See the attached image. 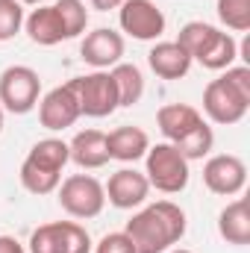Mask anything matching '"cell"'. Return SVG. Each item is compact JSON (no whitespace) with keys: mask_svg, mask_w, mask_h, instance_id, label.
<instances>
[{"mask_svg":"<svg viewBox=\"0 0 250 253\" xmlns=\"http://www.w3.org/2000/svg\"><path fill=\"white\" fill-rule=\"evenodd\" d=\"M53 9L59 12V21H62L68 39H77V36L85 33V27H88V9H85L83 0H56Z\"/></svg>","mask_w":250,"mask_h":253,"instance_id":"23","label":"cell"},{"mask_svg":"<svg viewBox=\"0 0 250 253\" xmlns=\"http://www.w3.org/2000/svg\"><path fill=\"white\" fill-rule=\"evenodd\" d=\"M147 65L162 80H183L191 68V56L177 42H156L147 53Z\"/></svg>","mask_w":250,"mask_h":253,"instance_id":"17","label":"cell"},{"mask_svg":"<svg viewBox=\"0 0 250 253\" xmlns=\"http://www.w3.org/2000/svg\"><path fill=\"white\" fill-rule=\"evenodd\" d=\"M156 124L162 129L165 141L177 144V141L186 138L188 132H194L197 126L203 124V115L194 106H188V103H168V106H162L156 112Z\"/></svg>","mask_w":250,"mask_h":253,"instance_id":"15","label":"cell"},{"mask_svg":"<svg viewBox=\"0 0 250 253\" xmlns=\"http://www.w3.org/2000/svg\"><path fill=\"white\" fill-rule=\"evenodd\" d=\"M71 162L68 141L62 138H42L33 144L21 165V186L30 194H50L62 183V168Z\"/></svg>","mask_w":250,"mask_h":253,"instance_id":"3","label":"cell"},{"mask_svg":"<svg viewBox=\"0 0 250 253\" xmlns=\"http://www.w3.org/2000/svg\"><path fill=\"white\" fill-rule=\"evenodd\" d=\"M24 6L18 0H0V42L15 39L24 30Z\"/></svg>","mask_w":250,"mask_h":253,"instance_id":"26","label":"cell"},{"mask_svg":"<svg viewBox=\"0 0 250 253\" xmlns=\"http://www.w3.org/2000/svg\"><path fill=\"white\" fill-rule=\"evenodd\" d=\"M0 132H3V106H0Z\"/></svg>","mask_w":250,"mask_h":253,"instance_id":"31","label":"cell"},{"mask_svg":"<svg viewBox=\"0 0 250 253\" xmlns=\"http://www.w3.org/2000/svg\"><path fill=\"white\" fill-rule=\"evenodd\" d=\"M171 253H191V251H186V248H177V251H171Z\"/></svg>","mask_w":250,"mask_h":253,"instance_id":"32","label":"cell"},{"mask_svg":"<svg viewBox=\"0 0 250 253\" xmlns=\"http://www.w3.org/2000/svg\"><path fill=\"white\" fill-rule=\"evenodd\" d=\"M18 3H21V6H39L42 0H18Z\"/></svg>","mask_w":250,"mask_h":253,"instance_id":"30","label":"cell"},{"mask_svg":"<svg viewBox=\"0 0 250 253\" xmlns=\"http://www.w3.org/2000/svg\"><path fill=\"white\" fill-rule=\"evenodd\" d=\"M56 191H59V206L71 218H80V221L97 218L106 206L103 183L91 174H71L65 183H59Z\"/></svg>","mask_w":250,"mask_h":253,"instance_id":"6","label":"cell"},{"mask_svg":"<svg viewBox=\"0 0 250 253\" xmlns=\"http://www.w3.org/2000/svg\"><path fill=\"white\" fill-rule=\"evenodd\" d=\"M106 191V200L115 206V209H135L147 200L150 194V183L141 171L135 168H121L109 177V183L103 186Z\"/></svg>","mask_w":250,"mask_h":253,"instance_id":"13","label":"cell"},{"mask_svg":"<svg viewBox=\"0 0 250 253\" xmlns=\"http://www.w3.org/2000/svg\"><path fill=\"white\" fill-rule=\"evenodd\" d=\"M94 253H135V245L129 242L126 233H106V236L97 242Z\"/></svg>","mask_w":250,"mask_h":253,"instance_id":"27","label":"cell"},{"mask_svg":"<svg viewBox=\"0 0 250 253\" xmlns=\"http://www.w3.org/2000/svg\"><path fill=\"white\" fill-rule=\"evenodd\" d=\"M42 77L30 65H9L0 74V106L12 115H27L39 106Z\"/></svg>","mask_w":250,"mask_h":253,"instance_id":"5","label":"cell"},{"mask_svg":"<svg viewBox=\"0 0 250 253\" xmlns=\"http://www.w3.org/2000/svg\"><path fill=\"white\" fill-rule=\"evenodd\" d=\"M74 91L80 100V115L85 118H109L118 109V88L109 71H91L85 77H74Z\"/></svg>","mask_w":250,"mask_h":253,"instance_id":"7","label":"cell"},{"mask_svg":"<svg viewBox=\"0 0 250 253\" xmlns=\"http://www.w3.org/2000/svg\"><path fill=\"white\" fill-rule=\"evenodd\" d=\"M30 253H91V236L77 221L42 224L30 236Z\"/></svg>","mask_w":250,"mask_h":253,"instance_id":"8","label":"cell"},{"mask_svg":"<svg viewBox=\"0 0 250 253\" xmlns=\"http://www.w3.org/2000/svg\"><path fill=\"white\" fill-rule=\"evenodd\" d=\"M135 253H165L186 236V212L171 200H156L126 221Z\"/></svg>","mask_w":250,"mask_h":253,"instance_id":"1","label":"cell"},{"mask_svg":"<svg viewBox=\"0 0 250 253\" xmlns=\"http://www.w3.org/2000/svg\"><path fill=\"white\" fill-rule=\"evenodd\" d=\"M109 74H112L115 88H118V106H135L144 94V77H141L138 65L118 62Z\"/></svg>","mask_w":250,"mask_h":253,"instance_id":"21","label":"cell"},{"mask_svg":"<svg viewBox=\"0 0 250 253\" xmlns=\"http://www.w3.org/2000/svg\"><path fill=\"white\" fill-rule=\"evenodd\" d=\"M24 30L30 36L33 44H42V47H53L59 42H68L65 36V27L59 21V12L53 6H39L33 9L27 18H24Z\"/></svg>","mask_w":250,"mask_h":253,"instance_id":"18","label":"cell"},{"mask_svg":"<svg viewBox=\"0 0 250 253\" xmlns=\"http://www.w3.org/2000/svg\"><path fill=\"white\" fill-rule=\"evenodd\" d=\"M118 24L135 42H156L165 33V15L153 0H124L118 6Z\"/></svg>","mask_w":250,"mask_h":253,"instance_id":"9","label":"cell"},{"mask_svg":"<svg viewBox=\"0 0 250 253\" xmlns=\"http://www.w3.org/2000/svg\"><path fill=\"white\" fill-rule=\"evenodd\" d=\"M218 18L233 33L250 30V0H218Z\"/></svg>","mask_w":250,"mask_h":253,"instance_id":"25","label":"cell"},{"mask_svg":"<svg viewBox=\"0 0 250 253\" xmlns=\"http://www.w3.org/2000/svg\"><path fill=\"white\" fill-rule=\"evenodd\" d=\"M80 56H83V62H88L97 71L115 68L124 56V36L109 27H97V30L85 33V39L80 42Z\"/></svg>","mask_w":250,"mask_h":253,"instance_id":"12","label":"cell"},{"mask_svg":"<svg viewBox=\"0 0 250 253\" xmlns=\"http://www.w3.org/2000/svg\"><path fill=\"white\" fill-rule=\"evenodd\" d=\"M91 3V9H97V12H109V9H118L124 0H88Z\"/></svg>","mask_w":250,"mask_h":253,"instance_id":"29","label":"cell"},{"mask_svg":"<svg viewBox=\"0 0 250 253\" xmlns=\"http://www.w3.org/2000/svg\"><path fill=\"white\" fill-rule=\"evenodd\" d=\"M77 118H80V100H77V91H74L71 80L62 83V85H56V88H50L39 100V121L50 132H59V129L74 126Z\"/></svg>","mask_w":250,"mask_h":253,"instance_id":"10","label":"cell"},{"mask_svg":"<svg viewBox=\"0 0 250 253\" xmlns=\"http://www.w3.org/2000/svg\"><path fill=\"white\" fill-rule=\"evenodd\" d=\"M212 144H215V132H212V126L203 124L197 126L194 132H188L183 141H177L174 147L186 156L188 162H194V159H203V156H209V150H212Z\"/></svg>","mask_w":250,"mask_h":253,"instance_id":"24","label":"cell"},{"mask_svg":"<svg viewBox=\"0 0 250 253\" xmlns=\"http://www.w3.org/2000/svg\"><path fill=\"white\" fill-rule=\"evenodd\" d=\"M0 253H27L15 236H0Z\"/></svg>","mask_w":250,"mask_h":253,"instance_id":"28","label":"cell"},{"mask_svg":"<svg viewBox=\"0 0 250 253\" xmlns=\"http://www.w3.org/2000/svg\"><path fill=\"white\" fill-rule=\"evenodd\" d=\"M68 156L77 168L83 171H94L103 168L109 162V150H106V132L100 129H83L71 138L68 144Z\"/></svg>","mask_w":250,"mask_h":253,"instance_id":"14","label":"cell"},{"mask_svg":"<svg viewBox=\"0 0 250 253\" xmlns=\"http://www.w3.org/2000/svg\"><path fill=\"white\" fill-rule=\"evenodd\" d=\"M250 109V65H230L203 91V112L212 124H239Z\"/></svg>","mask_w":250,"mask_h":253,"instance_id":"2","label":"cell"},{"mask_svg":"<svg viewBox=\"0 0 250 253\" xmlns=\"http://www.w3.org/2000/svg\"><path fill=\"white\" fill-rule=\"evenodd\" d=\"M218 233L227 245H239L245 248L250 245V209H248V200L239 197L233 203H227L218 215Z\"/></svg>","mask_w":250,"mask_h":253,"instance_id":"19","label":"cell"},{"mask_svg":"<svg viewBox=\"0 0 250 253\" xmlns=\"http://www.w3.org/2000/svg\"><path fill=\"white\" fill-rule=\"evenodd\" d=\"M203 183L212 194L233 197L248 183V165H245V159H239L233 153H218L203 165Z\"/></svg>","mask_w":250,"mask_h":253,"instance_id":"11","label":"cell"},{"mask_svg":"<svg viewBox=\"0 0 250 253\" xmlns=\"http://www.w3.org/2000/svg\"><path fill=\"white\" fill-rule=\"evenodd\" d=\"M150 147V138L141 126H132V124H124V126H115L109 135H106V150H109V159H118V162H138L144 159Z\"/></svg>","mask_w":250,"mask_h":253,"instance_id":"16","label":"cell"},{"mask_svg":"<svg viewBox=\"0 0 250 253\" xmlns=\"http://www.w3.org/2000/svg\"><path fill=\"white\" fill-rule=\"evenodd\" d=\"M239 59V44H236V39L230 36V33H218V39L212 42V47L197 59V62L203 65V68H209V71H227L230 65Z\"/></svg>","mask_w":250,"mask_h":253,"instance_id":"22","label":"cell"},{"mask_svg":"<svg viewBox=\"0 0 250 253\" xmlns=\"http://www.w3.org/2000/svg\"><path fill=\"white\" fill-rule=\"evenodd\" d=\"M218 33L221 30L212 27V24H206V21H188L186 27L180 30V36H177V44L191 56V62H197L212 47V42L218 39Z\"/></svg>","mask_w":250,"mask_h":253,"instance_id":"20","label":"cell"},{"mask_svg":"<svg viewBox=\"0 0 250 253\" xmlns=\"http://www.w3.org/2000/svg\"><path fill=\"white\" fill-rule=\"evenodd\" d=\"M144 177L150 183V189L162 191V194H180L188 186V159L171 144V141H162V144H150L147 153H144Z\"/></svg>","mask_w":250,"mask_h":253,"instance_id":"4","label":"cell"}]
</instances>
